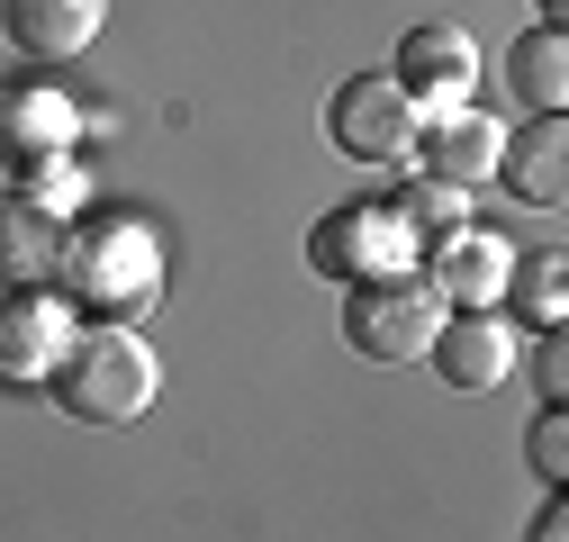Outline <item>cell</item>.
<instances>
[{
	"instance_id": "obj_1",
	"label": "cell",
	"mask_w": 569,
	"mask_h": 542,
	"mask_svg": "<svg viewBox=\"0 0 569 542\" xmlns=\"http://www.w3.org/2000/svg\"><path fill=\"white\" fill-rule=\"evenodd\" d=\"M63 299H82L91 317L127 325L136 308L163 299V235L127 209H91L82 227H63V262H54Z\"/></svg>"
},
{
	"instance_id": "obj_2",
	"label": "cell",
	"mask_w": 569,
	"mask_h": 542,
	"mask_svg": "<svg viewBox=\"0 0 569 542\" xmlns=\"http://www.w3.org/2000/svg\"><path fill=\"white\" fill-rule=\"evenodd\" d=\"M46 380L63 398V416H82V425H136L154 406V389H163V362H154V344L136 325L91 317V325L63 334V353H54Z\"/></svg>"
},
{
	"instance_id": "obj_3",
	"label": "cell",
	"mask_w": 569,
	"mask_h": 542,
	"mask_svg": "<svg viewBox=\"0 0 569 542\" xmlns=\"http://www.w3.org/2000/svg\"><path fill=\"white\" fill-rule=\"evenodd\" d=\"M443 334V290L425 271H380V281H352L343 299V344L362 362H416Z\"/></svg>"
},
{
	"instance_id": "obj_4",
	"label": "cell",
	"mask_w": 569,
	"mask_h": 542,
	"mask_svg": "<svg viewBox=\"0 0 569 542\" xmlns=\"http://www.w3.org/2000/svg\"><path fill=\"white\" fill-rule=\"evenodd\" d=\"M308 262L326 271V281H380V271L416 262V244H407L389 199H343V209H326L308 227Z\"/></svg>"
},
{
	"instance_id": "obj_5",
	"label": "cell",
	"mask_w": 569,
	"mask_h": 542,
	"mask_svg": "<svg viewBox=\"0 0 569 542\" xmlns=\"http://www.w3.org/2000/svg\"><path fill=\"white\" fill-rule=\"evenodd\" d=\"M326 127H335V145H343L352 163H407V145H416V100H407L389 73H352V82L335 91Z\"/></svg>"
},
{
	"instance_id": "obj_6",
	"label": "cell",
	"mask_w": 569,
	"mask_h": 542,
	"mask_svg": "<svg viewBox=\"0 0 569 542\" xmlns=\"http://www.w3.org/2000/svg\"><path fill=\"white\" fill-rule=\"evenodd\" d=\"M389 82L416 100V118L461 109L470 82H479V46H470L461 28H407V37H398V63H389Z\"/></svg>"
},
{
	"instance_id": "obj_7",
	"label": "cell",
	"mask_w": 569,
	"mask_h": 542,
	"mask_svg": "<svg viewBox=\"0 0 569 542\" xmlns=\"http://www.w3.org/2000/svg\"><path fill=\"white\" fill-rule=\"evenodd\" d=\"M497 145H507V127L497 118H479L470 100L461 109H435V118H416V163H425V181H452V190H470V181H488L497 172Z\"/></svg>"
},
{
	"instance_id": "obj_8",
	"label": "cell",
	"mask_w": 569,
	"mask_h": 542,
	"mask_svg": "<svg viewBox=\"0 0 569 542\" xmlns=\"http://www.w3.org/2000/svg\"><path fill=\"white\" fill-rule=\"evenodd\" d=\"M63 334H73V317H63V299L46 290H0V389H37L63 353Z\"/></svg>"
},
{
	"instance_id": "obj_9",
	"label": "cell",
	"mask_w": 569,
	"mask_h": 542,
	"mask_svg": "<svg viewBox=\"0 0 569 542\" xmlns=\"http://www.w3.org/2000/svg\"><path fill=\"white\" fill-rule=\"evenodd\" d=\"M425 353H435L443 389H470V398H479V389H497V380L516 371V325L488 317V308H461V317H443V334H435Z\"/></svg>"
},
{
	"instance_id": "obj_10",
	"label": "cell",
	"mask_w": 569,
	"mask_h": 542,
	"mask_svg": "<svg viewBox=\"0 0 569 542\" xmlns=\"http://www.w3.org/2000/svg\"><path fill=\"white\" fill-rule=\"evenodd\" d=\"M100 19H109V0H0V37L19 54H46V63L82 54L100 37Z\"/></svg>"
},
{
	"instance_id": "obj_11",
	"label": "cell",
	"mask_w": 569,
	"mask_h": 542,
	"mask_svg": "<svg viewBox=\"0 0 569 542\" xmlns=\"http://www.w3.org/2000/svg\"><path fill=\"white\" fill-rule=\"evenodd\" d=\"M507 262H516V244L461 227V235L435 244V271H425V281L443 290V308H497V299H507Z\"/></svg>"
},
{
	"instance_id": "obj_12",
	"label": "cell",
	"mask_w": 569,
	"mask_h": 542,
	"mask_svg": "<svg viewBox=\"0 0 569 542\" xmlns=\"http://www.w3.org/2000/svg\"><path fill=\"white\" fill-rule=\"evenodd\" d=\"M63 262V218L37 209V199H0V290H46Z\"/></svg>"
},
{
	"instance_id": "obj_13",
	"label": "cell",
	"mask_w": 569,
	"mask_h": 542,
	"mask_svg": "<svg viewBox=\"0 0 569 542\" xmlns=\"http://www.w3.org/2000/svg\"><path fill=\"white\" fill-rule=\"evenodd\" d=\"M497 172L516 181L525 209H560V199H569V127H560V118L516 127L507 145H497Z\"/></svg>"
},
{
	"instance_id": "obj_14",
	"label": "cell",
	"mask_w": 569,
	"mask_h": 542,
	"mask_svg": "<svg viewBox=\"0 0 569 542\" xmlns=\"http://www.w3.org/2000/svg\"><path fill=\"white\" fill-rule=\"evenodd\" d=\"M0 136H10V163H37V154H73L82 136V109L63 91H0Z\"/></svg>"
},
{
	"instance_id": "obj_15",
	"label": "cell",
	"mask_w": 569,
	"mask_h": 542,
	"mask_svg": "<svg viewBox=\"0 0 569 542\" xmlns=\"http://www.w3.org/2000/svg\"><path fill=\"white\" fill-rule=\"evenodd\" d=\"M507 91H516L533 118H560V100H569V37H560V28L516 37V54H507Z\"/></svg>"
},
{
	"instance_id": "obj_16",
	"label": "cell",
	"mask_w": 569,
	"mask_h": 542,
	"mask_svg": "<svg viewBox=\"0 0 569 542\" xmlns=\"http://www.w3.org/2000/svg\"><path fill=\"white\" fill-rule=\"evenodd\" d=\"M507 299H516V317L525 325H560V308H569V253L560 244H542V253H516L507 262Z\"/></svg>"
},
{
	"instance_id": "obj_17",
	"label": "cell",
	"mask_w": 569,
	"mask_h": 542,
	"mask_svg": "<svg viewBox=\"0 0 569 542\" xmlns=\"http://www.w3.org/2000/svg\"><path fill=\"white\" fill-rule=\"evenodd\" d=\"M389 209H398L407 244H425V253H435L443 235H461V227H470V199H461L452 181H416V190H398V199H389Z\"/></svg>"
},
{
	"instance_id": "obj_18",
	"label": "cell",
	"mask_w": 569,
	"mask_h": 542,
	"mask_svg": "<svg viewBox=\"0 0 569 542\" xmlns=\"http://www.w3.org/2000/svg\"><path fill=\"white\" fill-rule=\"evenodd\" d=\"M19 199H37V209H54L63 227H73V209L91 199V181H82L73 154H37V163H19Z\"/></svg>"
},
{
	"instance_id": "obj_19",
	"label": "cell",
	"mask_w": 569,
	"mask_h": 542,
	"mask_svg": "<svg viewBox=\"0 0 569 542\" xmlns=\"http://www.w3.org/2000/svg\"><path fill=\"white\" fill-rule=\"evenodd\" d=\"M525 461L542 470V489H569V406H542V416H533Z\"/></svg>"
},
{
	"instance_id": "obj_20",
	"label": "cell",
	"mask_w": 569,
	"mask_h": 542,
	"mask_svg": "<svg viewBox=\"0 0 569 542\" xmlns=\"http://www.w3.org/2000/svg\"><path fill=\"white\" fill-rule=\"evenodd\" d=\"M533 380H542V406H560V389H569V353H560V325L533 344Z\"/></svg>"
},
{
	"instance_id": "obj_21",
	"label": "cell",
	"mask_w": 569,
	"mask_h": 542,
	"mask_svg": "<svg viewBox=\"0 0 569 542\" xmlns=\"http://www.w3.org/2000/svg\"><path fill=\"white\" fill-rule=\"evenodd\" d=\"M533 542H569V498H551V506L533 515Z\"/></svg>"
},
{
	"instance_id": "obj_22",
	"label": "cell",
	"mask_w": 569,
	"mask_h": 542,
	"mask_svg": "<svg viewBox=\"0 0 569 542\" xmlns=\"http://www.w3.org/2000/svg\"><path fill=\"white\" fill-rule=\"evenodd\" d=\"M560 10H569V0H542V28H560Z\"/></svg>"
}]
</instances>
